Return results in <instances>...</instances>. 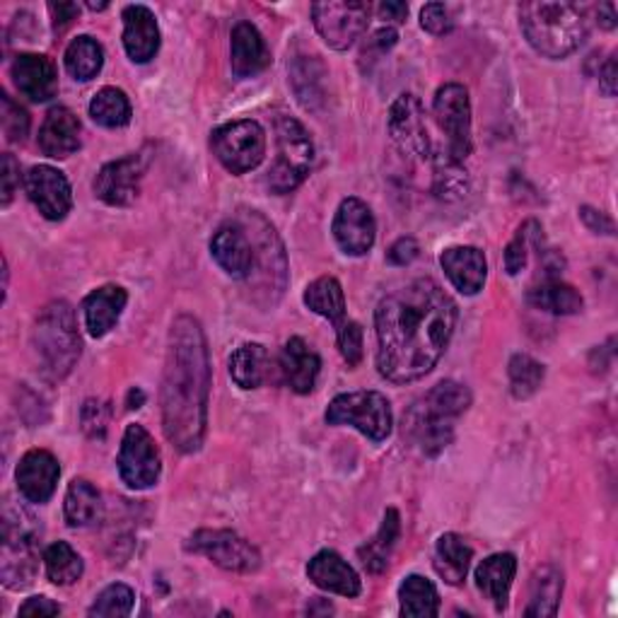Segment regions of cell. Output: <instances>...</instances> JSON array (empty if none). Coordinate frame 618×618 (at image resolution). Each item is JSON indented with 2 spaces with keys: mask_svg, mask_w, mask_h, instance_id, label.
Wrapping results in <instances>:
<instances>
[{
  "mask_svg": "<svg viewBox=\"0 0 618 618\" xmlns=\"http://www.w3.org/2000/svg\"><path fill=\"white\" fill-rule=\"evenodd\" d=\"M454 326V300L433 278L411 281L386 295L375 312L380 375L394 384L425 377L448 351Z\"/></svg>",
  "mask_w": 618,
  "mask_h": 618,
  "instance_id": "obj_1",
  "label": "cell"
},
{
  "mask_svg": "<svg viewBox=\"0 0 618 618\" xmlns=\"http://www.w3.org/2000/svg\"><path fill=\"white\" fill-rule=\"evenodd\" d=\"M210 394V357L206 334L192 314L169 326L160 386L163 430L184 454L196 452L206 438Z\"/></svg>",
  "mask_w": 618,
  "mask_h": 618,
  "instance_id": "obj_2",
  "label": "cell"
},
{
  "mask_svg": "<svg viewBox=\"0 0 618 618\" xmlns=\"http://www.w3.org/2000/svg\"><path fill=\"white\" fill-rule=\"evenodd\" d=\"M520 27L529 47L553 61L578 51L589 32L585 8L546 0L520 6Z\"/></svg>",
  "mask_w": 618,
  "mask_h": 618,
  "instance_id": "obj_3",
  "label": "cell"
},
{
  "mask_svg": "<svg viewBox=\"0 0 618 618\" xmlns=\"http://www.w3.org/2000/svg\"><path fill=\"white\" fill-rule=\"evenodd\" d=\"M471 406V392L464 384L444 380L435 384L419 404L409 411V433L419 448L435 457L454 438V421Z\"/></svg>",
  "mask_w": 618,
  "mask_h": 618,
  "instance_id": "obj_4",
  "label": "cell"
},
{
  "mask_svg": "<svg viewBox=\"0 0 618 618\" xmlns=\"http://www.w3.org/2000/svg\"><path fill=\"white\" fill-rule=\"evenodd\" d=\"M35 349L41 363V372L51 382L66 380L80 361V334L76 312L63 300H56L41 310L35 324Z\"/></svg>",
  "mask_w": 618,
  "mask_h": 618,
  "instance_id": "obj_5",
  "label": "cell"
},
{
  "mask_svg": "<svg viewBox=\"0 0 618 618\" xmlns=\"http://www.w3.org/2000/svg\"><path fill=\"white\" fill-rule=\"evenodd\" d=\"M276 143L278 155L266 175V186L273 194H291L310 175L314 146L305 126L291 117L276 119Z\"/></svg>",
  "mask_w": 618,
  "mask_h": 618,
  "instance_id": "obj_6",
  "label": "cell"
},
{
  "mask_svg": "<svg viewBox=\"0 0 618 618\" xmlns=\"http://www.w3.org/2000/svg\"><path fill=\"white\" fill-rule=\"evenodd\" d=\"M328 425H351L372 442H384L392 435L394 415L390 399L380 392L339 394L326 409Z\"/></svg>",
  "mask_w": 618,
  "mask_h": 618,
  "instance_id": "obj_7",
  "label": "cell"
},
{
  "mask_svg": "<svg viewBox=\"0 0 618 618\" xmlns=\"http://www.w3.org/2000/svg\"><path fill=\"white\" fill-rule=\"evenodd\" d=\"M210 148L220 165L233 175H247L264 163L266 134L258 121L239 119L215 128L210 136Z\"/></svg>",
  "mask_w": 618,
  "mask_h": 618,
  "instance_id": "obj_8",
  "label": "cell"
},
{
  "mask_svg": "<svg viewBox=\"0 0 618 618\" xmlns=\"http://www.w3.org/2000/svg\"><path fill=\"white\" fill-rule=\"evenodd\" d=\"M312 22L326 47L334 51L351 49L367 30L370 6L363 0H326L312 6Z\"/></svg>",
  "mask_w": 618,
  "mask_h": 618,
  "instance_id": "obj_9",
  "label": "cell"
},
{
  "mask_svg": "<svg viewBox=\"0 0 618 618\" xmlns=\"http://www.w3.org/2000/svg\"><path fill=\"white\" fill-rule=\"evenodd\" d=\"M186 549L206 556L210 563L229 572H256L262 568V553L256 546L233 529H198L186 541Z\"/></svg>",
  "mask_w": 618,
  "mask_h": 618,
  "instance_id": "obj_10",
  "label": "cell"
},
{
  "mask_svg": "<svg viewBox=\"0 0 618 618\" xmlns=\"http://www.w3.org/2000/svg\"><path fill=\"white\" fill-rule=\"evenodd\" d=\"M433 111L442 134L448 136L450 160L462 165L471 155V102L469 90L459 82H448L435 92Z\"/></svg>",
  "mask_w": 618,
  "mask_h": 618,
  "instance_id": "obj_11",
  "label": "cell"
},
{
  "mask_svg": "<svg viewBox=\"0 0 618 618\" xmlns=\"http://www.w3.org/2000/svg\"><path fill=\"white\" fill-rule=\"evenodd\" d=\"M22 520L24 512H16V517L8 512L3 522V568H0V575H3V585L8 589L32 585L37 575V537Z\"/></svg>",
  "mask_w": 618,
  "mask_h": 618,
  "instance_id": "obj_12",
  "label": "cell"
},
{
  "mask_svg": "<svg viewBox=\"0 0 618 618\" xmlns=\"http://www.w3.org/2000/svg\"><path fill=\"white\" fill-rule=\"evenodd\" d=\"M117 464L121 481L134 491H146L157 483L163 471V457L146 428L136 423L126 428Z\"/></svg>",
  "mask_w": 618,
  "mask_h": 618,
  "instance_id": "obj_13",
  "label": "cell"
},
{
  "mask_svg": "<svg viewBox=\"0 0 618 618\" xmlns=\"http://www.w3.org/2000/svg\"><path fill=\"white\" fill-rule=\"evenodd\" d=\"M386 126H390V136L401 153L415 157V160H430L433 143H430L425 111L419 97L411 92L399 95L390 109Z\"/></svg>",
  "mask_w": 618,
  "mask_h": 618,
  "instance_id": "obj_14",
  "label": "cell"
},
{
  "mask_svg": "<svg viewBox=\"0 0 618 618\" xmlns=\"http://www.w3.org/2000/svg\"><path fill=\"white\" fill-rule=\"evenodd\" d=\"M334 239L343 254L363 256L372 249L377 237V223L370 206L361 198H343L332 225Z\"/></svg>",
  "mask_w": 618,
  "mask_h": 618,
  "instance_id": "obj_15",
  "label": "cell"
},
{
  "mask_svg": "<svg viewBox=\"0 0 618 618\" xmlns=\"http://www.w3.org/2000/svg\"><path fill=\"white\" fill-rule=\"evenodd\" d=\"M146 175L143 155H128L99 169L95 179V194L107 206H131L140 192V179Z\"/></svg>",
  "mask_w": 618,
  "mask_h": 618,
  "instance_id": "obj_16",
  "label": "cell"
},
{
  "mask_svg": "<svg viewBox=\"0 0 618 618\" xmlns=\"http://www.w3.org/2000/svg\"><path fill=\"white\" fill-rule=\"evenodd\" d=\"M30 200L47 220H63L73 208V194L63 171L51 165H37L24 179Z\"/></svg>",
  "mask_w": 618,
  "mask_h": 618,
  "instance_id": "obj_17",
  "label": "cell"
},
{
  "mask_svg": "<svg viewBox=\"0 0 618 618\" xmlns=\"http://www.w3.org/2000/svg\"><path fill=\"white\" fill-rule=\"evenodd\" d=\"M210 254L227 276L249 278L256 266V249L252 235L242 225H223L210 239Z\"/></svg>",
  "mask_w": 618,
  "mask_h": 618,
  "instance_id": "obj_18",
  "label": "cell"
},
{
  "mask_svg": "<svg viewBox=\"0 0 618 618\" xmlns=\"http://www.w3.org/2000/svg\"><path fill=\"white\" fill-rule=\"evenodd\" d=\"M12 82L30 102H49L59 92V73L49 56L20 53L10 68Z\"/></svg>",
  "mask_w": 618,
  "mask_h": 618,
  "instance_id": "obj_19",
  "label": "cell"
},
{
  "mask_svg": "<svg viewBox=\"0 0 618 618\" xmlns=\"http://www.w3.org/2000/svg\"><path fill=\"white\" fill-rule=\"evenodd\" d=\"M59 477H61L59 459H56L47 450L27 452L20 459L18 471H16L20 496L24 500L37 502V506H41V502H47L53 496Z\"/></svg>",
  "mask_w": 618,
  "mask_h": 618,
  "instance_id": "obj_20",
  "label": "cell"
},
{
  "mask_svg": "<svg viewBox=\"0 0 618 618\" xmlns=\"http://www.w3.org/2000/svg\"><path fill=\"white\" fill-rule=\"evenodd\" d=\"M124 49L134 63H148L160 49V27L146 6H128L124 10Z\"/></svg>",
  "mask_w": 618,
  "mask_h": 618,
  "instance_id": "obj_21",
  "label": "cell"
},
{
  "mask_svg": "<svg viewBox=\"0 0 618 618\" xmlns=\"http://www.w3.org/2000/svg\"><path fill=\"white\" fill-rule=\"evenodd\" d=\"M82 126L68 107L49 109L45 124L39 128V148L53 160H66L80 148Z\"/></svg>",
  "mask_w": 618,
  "mask_h": 618,
  "instance_id": "obj_22",
  "label": "cell"
},
{
  "mask_svg": "<svg viewBox=\"0 0 618 618\" xmlns=\"http://www.w3.org/2000/svg\"><path fill=\"white\" fill-rule=\"evenodd\" d=\"M271 63V51L252 22H239L229 39V66L237 78H254Z\"/></svg>",
  "mask_w": 618,
  "mask_h": 618,
  "instance_id": "obj_23",
  "label": "cell"
},
{
  "mask_svg": "<svg viewBox=\"0 0 618 618\" xmlns=\"http://www.w3.org/2000/svg\"><path fill=\"white\" fill-rule=\"evenodd\" d=\"M444 276L462 295H477L483 291L488 276V264L481 249L477 247H450L440 256Z\"/></svg>",
  "mask_w": 618,
  "mask_h": 618,
  "instance_id": "obj_24",
  "label": "cell"
},
{
  "mask_svg": "<svg viewBox=\"0 0 618 618\" xmlns=\"http://www.w3.org/2000/svg\"><path fill=\"white\" fill-rule=\"evenodd\" d=\"M322 370V357L310 349V343L300 336H293L281 351V372L285 384L295 394H310L317 384Z\"/></svg>",
  "mask_w": 618,
  "mask_h": 618,
  "instance_id": "obj_25",
  "label": "cell"
},
{
  "mask_svg": "<svg viewBox=\"0 0 618 618\" xmlns=\"http://www.w3.org/2000/svg\"><path fill=\"white\" fill-rule=\"evenodd\" d=\"M307 578L326 589V592H334L341 597H357L361 595V575L353 570L336 551H320L307 563Z\"/></svg>",
  "mask_w": 618,
  "mask_h": 618,
  "instance_id": "obj_26",
  "label": "cell"
},
{
  "mask_svg": "<svg viewBox=\"0 0 618 618\" xmlns=\"http://www.w3.org/2000/svg\"><path fill=\"white\" fill-rule=\"evenodd\" d=\"M126 302H128V293L121 285H105V287H97V291H92L82 302L88 332L95 339L107 336L121 320Z\"/></svg>",
  "mask_w": 618,
  "mask_h": 618,
  "instance_id": "obj_27",
  "label": "cell"
},
{
  "mask_svg": "<svg viewBox=\"0 0 618 618\" xmlns=\"http://www.w3.org/2000/svg\"><path fill=\"white\" fill-rule=\"evenodd\" d=\"M514 572H517V558L512 553L488 556L477 568V585L483 592V597L493 601V607L498 611L508 607Z\"/></svg>",
  "mask_w": 618,
  "mask_h": 618,
  "instance_id": "obj_28",
  "label": "cell"
},
{
  "mask_svg": "<svg viewBox=\"0 0 618 618\" xmlns=\"http://www.w3.org/2000/svg\"><path fill=\"white\" fill-rule=\"evenodd\" d=\"M527 302L531 307L549 314H578L585 307V300L580 291H575L572 285L558 281V278H546L541 285L531 287L527 293Z\"/></svg>",
  "mask_w": 618,
  "mask_h": 618,
  "instance_id": "obj_29",
  "label": "cell"
},
{
  "mask_svg": "<svg viewBox=\"0 0 618 618\" xmlns=\"http://www.w3.org/2000/svg\"><path fill=\"white\" fill-rule=\"evenodd\" d=\"M271 357L262 343H244L229 355V377L242 390H258L268 377Z\"/></svg>",
  "mask_w": 618,
  "mask_h": 618,
  "instance_id": "obj_30",
  "label": "cell"
},
{
  "mask_svg": "<svg viewBox=\"0 0 618 618\" xmlns=\"http://www.w3.org/2000/svg\"><path fill=\"white\" fill-rule=\"evenodd\" d=\"M473 551L459 534H442L435 543V570L448 585H462L471 568Z\"/></svg>",
  "mask_w": 618,
  "mask_h": 618,
  "instance_id": "obj_31",
  "label": "cell"
},
{
  "mask_svg": "<svg viewBox=\"0 0 618 618\" xmlns=\"http://www.w3.org/2000/svg\"><path fill=\"white\" fill-rule=\"evenodd\" d=\"M63 512H66V522L70 527H90L99 522V517H102V496H99V491L90 481L85 479L70 481Z\"/></svg>",
  "mask_w": 618,
  "mask_h": 618,
  "instance_id": "obj_32",
  "label": "cell"
},
{
  "mask_svg": "<svg viewBox=\"0 0 618 618\" xmlns=\"http://www.w3.org/2000/svg\"><path fill=\"white\" fill-rule=\"evenodd\" d=\"M305 305L320 314V317L328 320L332 324H341L346 317V295H343V287L334 276H322L317 281H312L305 291Z\"/></svg>",
  "mask_w": 618,
  "mask_h": 618,
  "instance_id": "obj_33",
  "label": "cell"
},
{
  "mask_svg": "<svg viewBox=\"0 0 618 618\" xmlns=\"http://www.w3.org/2000/svg\"><path fill=\"white\" fill-rule=\"evenodd\" d=\"M401 614L409 618H433L440 614V595L423 575H409L399 587Z\"/></svg>",
  "mask_w": 618,
  "mask_h": 618,
  "instance_id": "obj_34",
  "label": "cell"
},
{
  "mask_svg": "<svg viewBox=\"0 0 618 618\" xmlns=\"http://www.w3.org/2000/svg\"><path fill=\"white\" fill-rule=\"evenodd\" d=\"M324 78H326V68L314 59V56H302L291 68V80L295 95L300 99V105L317 111L324 105Z\"/></svg>",
  "mask_w": 618,
  "mask_h": 618,
  "instance_id": "obj_35",
  "label": "cell"
},
{
  "mask_svg": "<svg viewBox=\"0 0 618 618\" xmlns=\"http://www.w3.org/2000/svg\"><path fill=\"white\" fill-rule=\"evenodd\" d=\"M560 595H563V575L551 566L539 568L531 578V595L524 616H556Z\"/></svg>",
  "mask_w": 618,
  "mask_h": 618,
  "instance_id": "obj_36",
  "label": "cell"
},
{
  "mask_svg": "<svg viewBox=\"0 0 618 618\" xmlns=\"http://www.w3.org/2000/svg\"><path fill=\"white\" fill-rule=\"evenodd\" d=\"M63 63H66V70L70 78L88 82V80L97 78L99 70H102L105 51H102V47H99L97 39L82 35L68 45Z\"/></svg>",
  "mask_w": 618,
  "mask_h": 618,
  "instance_id": "obj_37",
  "label": "cell"
},
{
  "mask_svg": "<svg viewBox=\"0 0 618 618\" xmlns=\"http://www.w3.org/2000/svg\"><path fill=\"white\" fill-rule=\"evenodd\" d=\"M399 531H401L399 512L394 508L386 510L382 527L375 534V539H372L367 546H363V549H361V558H363V563H365L367 570L382 572L386 568V563H390V553H392L394 543L399 539Z\"/></svg>",
  "mask_w": 618,
  "mask_h": 618,
  "instance_id": "obj_38",
  "label": "cell"
},
{
  "mask_svg": "<svg viewBox=\"0 0 618 618\" xmlns=\"http://www.w3.org/2000/svg\"><path fill=\"white\" fill-rule=\"evenodd\" d=\"M90 117L105 128H124L134 117L131 102L119 88H102L90 102Z\"/></svg>",
  "mask_w": 618,
  "mask_h": 618,
  "instance_id": "obj_39",
  "label": "cell"
},
{
  "mask_svg": "<svg viewBox=\"0 0 618 618\" xmlns=\"http://www.w3.org/2000/svg\"><path fill=\"white\" fill-rule=\"evenodd\" d=\"M47 575L53 585L68 587L82 578V558L73 546L66 541H56L45 551Z\"/></svg>",
  "mask_w": 618,
  "mask_h": 618,
  "instance_id": "obj_40",
  "label": "cell"
},
{
  "mask_svg": "<svg viewBox=\"0 0 618 618\" xmlns=\"http://www.w3.org/2000/svg\"><path fill=\"white\" fill-rule=\"evenodd\" d=\"M546 370L539 361H534L531 355L517 353L512 355V361L508 365V377H510V392L514 399H529L539 392V386L543 382Z\"/></svg>",
  "mask_w": 618,
  "mask_h": 618,
  "instance_id": "obj_41",
  "label": "cell"
},
{
  "mask_svg": "<svg viewBox=\"0 0 618 618\" xmlns=\"http://www.w3.org/2000/svg\"><path fill=\"white\" fill-rule=\"evenodd\" d=\"M134 601L136 595L134 589L128 585H109L107 589L97 595V599L92 601L90 607V616H109V618H119V616H128L134 611Z\"/></svg>",
  "mask_w": 618,
  "mask_h": 618,
  "instance_id": "obj_42",
  "label": "cell"
},
{
  "mask_svg": "<svg viewBox=\"0 0 618 618\" xmlns=\"http://www.w3.org/2000/svg\"><path fill=\"white\" fill-rule=\"evenodd\" d=\"M0 105H3L0 119H3V131H6L8 140L24 143L27 134H30V114H27L18 102H12L10 95H6V92H3V97H0Z\"/></svg>",
  "mask_w": 618,
  "mask_h": 618,
  "instance_id": "obj_43",
  "label": "cell"
},
{
  "mask_svg": "<svg viewBox=\"0 0 618 618\" xmlns=\"http://www.w3.org/2000/svg\"><path fill=\"white\" fill-rule=\"evenodd\" d=\"M336 328V341L343 361L349 363V367H355L363 361V328L357 322H341Z\"/></svg>",
  "mask_w": 618,
  "mask_h": 618,
  "instance_id": "obj_44",
  "label": "cell"
},
{
  "mask_svg": "<svg viewBox=\"0 0 618 618\" xmlns=\"http://www.w3.org/2000/svg\"><path fill=\"white\" fill-rule=\"evenodd\" d=\"M396 39H399V35H396L394 27H382V30L372 32V35L367 37V41H365L363 53H361L363 63L367 61V63L372 66L375 61H380L386 51L396 47Z\"/></svg>",
  "mask_w": 618,
  "mask_h": 618,
  "instance_id": "obj_45",
  "label": "cell"
},
{
  "mask_svg": "<svg viewBox=\"0 0 618 618\" xmlns=\"http://www.w3.org/2000/svg\"><path fill=\"white\" fill-rule=\"evenodd\" d=\"M529 223H524L520 227V233H517V237L508 244V249H506V271L510 273V276H520V273L524 271L527 266V247H529Z\"/></svg>",
  "mask_w": 618,
  "mask_h": 618,
  "instance_id": "obj_46",
  "label": "cell"
},
{
  "mask_svg": "<svg viewBox=\"0 0 618 618\" xmlns=\"http://www.w3.org/2000/svg\"><path fill=\"white\" fill-rule=\"evenodd\" d=\"M421 24H423V30L430 32V35H448L452 32V27H454V20L450 16V10L444 8L442 3H428L423 10H421Z\"/></svg>",
  "mask_w": 618,
  "mask_h": 618,
  "instance_id": "obj_47",
  "label": "cell"
},
{
  "mask_svg": "<svg viewBox=\"0 0 618 618\" xmlns=\"http://www.w3.org/2000/svg\"><path fill=\"white\" fill-rule=\"evenodd\" d=\"M82 428L92 438H102L107 430V409L99 401H88L82 406Z\"/></svg>",
  "mask_w": 618,
  "mask_h": 618,
  "instance_id": "obj_48",
  "label": "cell"
},
{
  "mask_svg": "<svg viewBox=\"0 0 618 618\" xmlns=\"http://www.w3.org/2000/svg\"><path fill=\"white\" fill-rule=\"evenodd\" d=\"M421 247H419V242H415L413 237H401L396 239L390 252H386V262L394 264V266H409L415 256H419Z\"/></svg>",
  "mask_w": 618,
  "mask_h": 618,
  "instance_id": "obj_49",
  "label": "cell"
},
{
  "mask_svg": "<svg viewBox=\"0 0 618 618\" xmlns=\"http://www.w3.org/2000/svg\"><path fill=\"white\" fill-rule=\"evenodd\" d=\"M20 189V165L10 153L3 155V206H10L12 196Z\"/></svg>",
  "mask_w": 618,
  "mask_h": 618,
  "instance_id": "obj_50",
  "label": "cell"
},
{
  "mask_svg": "<svg viewBox=\"0 0 618 618\" xmlns=\"http://www.w3.org/2000/svg\"><path fill=\"white\" fill-rule=\"evenodd\" d=\"M18 614L20 616H59L61 607L56 601H51L49 597H32L22 604Z\"/></svg>",
  "mask_w": 618,
  "mask_h": 618,
  "instance_id": "obj_51",
  "label": "cell"
},
{
  "mask_svg": "<svg viewBox=\"0 0 618 618\" xmlns=\"http://www.w3.org/2000/svg\"><path fill=\"white\" fill-rule=\"evenodd\" d=\"M580 215H582V220L585 225L592 229V233H601V235H614V223L611 218H607L601 210H595V208H589V206H582L580 208Z\"/></svg>",
  "mask_w": 618,
  "mask_h": 618,
  "instance_id": "obj_52",
  "label": "cell"
},
{
  "mask_svg": "<svg viewBox=\"0 0 618 618\" xmlns=\"http://www.w3.org/2000/svg\"><path fill=\"white\" fill-rule=\"evenodd\" d=\"M49 12H51V18H53L56 30L63 32L70 22L78 20L80 6H76V3H51Z\"/></svg>",
  "mask_w": 618,
  "mask_h": 618,
  "instance_id": "obj_53",
  "label": "cell"
},
{
  "mask_svg": "<svg viewBox=\"0 0 618 618\" xmlns=\"http://www.w3.org/2000/svg\"><path fill=\"white\" fill-rule=\"evenodd\" d=\"M599 88L607 92V97H614L618 90V68H616V53H611L607 63L599 70Z\"/></svg>",
  "mask_w": 618,
  "mask_h": 618,
  "instance_id": "obj_54",
  "label": "cell"
},
{
  "mask_svg": "<svg viewBox=\"0 0 618 618\" xmlns=\"http://www.w3.org/2000/svg\"><path fill=\"white\" fill-rule=\"evenodd\" d=\"M380 16H382V20H390V22L401 24V22L406 20V16H409V8L404 3H382L380 6Z\"/></svg>",
  "mask_w": 618,
  "mask_h": 618,
  "instance_id": "obj_55",
  "label": "cell"
},
{
  "mask_svg": "<svg viewBox=\"0 0 618 618\" xmlns=\"http://www.w3.org/2000/svg\"><path fill=\"white\" fill-rule=\"evenodd\" d=\"M597 18H599V24L604 27V30H614V27L618 24L616 6L614 3H601L599 10H597Z\"/></svg>",
  "mask_w": 618,
  "mask_h": 618,
  "instance_id": "obj_56",
  "label": "cell"
},
{
  "mask_svg": "<svg viewBox=\"0 0 618 618\" xmlns=\"http://www.w3.org/2000/svg\"><path fill=\"white\" fill-rule=\"evenodd\" d=\"M90 8H92V10H105L107 6H105V3H99V6H97V3H90Z\"/></svg>",
  "mask_w": 618,
  "mask_h": 618,
  "instance_id": "obj_57",
  "label": "cell"
}]
</instances>
